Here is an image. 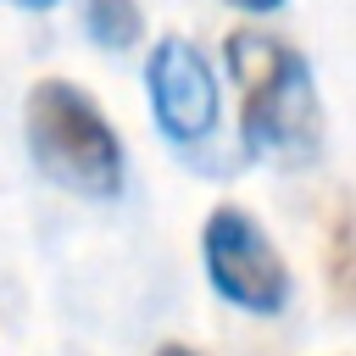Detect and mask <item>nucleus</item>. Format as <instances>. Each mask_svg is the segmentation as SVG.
<instances>
[{
  "mask_svg": "<svg viewBox=\"0 0 356 356\" xmlns=\"http://www.w3.org/2000/svg\"><path fill=\"white\" fill-rule=\"evenodd\" d=\"M228 72L239 83V128L250 156L306 161L323 145V106L300 50L273 33L234 28L228 33Z\"/></svg>",
  "mask_w": 356,
  "mask_h": 356,
  "instance_id": "1",
  "label": "nucleus"
},
{
  "mask_svg": "<svg viewBox=\"0 0 356 356\" xmlns=\"http://www.w3.org/2000/svg\"><path fill=\"white\" fill-rule=\"evenodd\" d=\"M22 134H28V156L33 167L89 200H111L122 195V145L106 122V111L67 78H39L22 100Z\"/></svg>",
  "mask_w": 356,
  "mask_h": 356,
  "instance_id": "2",
  "label": "nucleus"
},
{
  "mask_svg": "<svg viewBox=\"0 0 356 356\" xmlns=\"http://www.w3.org/2000/svg\"><path fill=\"white\" fill-rule=\"evenodd\" d=\"M200 250H206V278L228 306L250 317H278L289 306V267L245 206H217L206 217Z\"/></svg>",
  "mask_w": 356,
  "mask_h": 356,
  "instance_id": "3",
  "label": "nucleus"
},
{
  "mask_svg": "<svg viewBox=\"0 0 356 356\" xmlns=\"http://www.w3.org/2000/svg\"><path fill=\"white\" fill-rule=\"evenodd\" d=\"M145 95H150V111H156V122H161L167 139L195 145V139L217 134L222 95H217V78H211L206 56L189 39L172 33V39H161L145 56Z\"/></svg>",
  "mask_w": 356,
  "mask_h": 356,
  "instance_id": "4",
  "label": "nucleus"
},
{
  "mask_svg": "<svg viewBox=\"0 0 356 356\" xmlns=\"http://www.w3.org/2000/svg\"><path fill=\"white\" fill-rule=\"evenodd\" d=\"M83 28L100 50H134L145 33L139 0H83Z\"/></svg>",
  "mask_w": 356,
  "mask_h": 356,
  "instance_id": "5",
  "label": "nucleus"
},
{
  "mask_svg": "<svg viewBox=\"0 0 356 356\" xmlns=\"http://www.w3.org/2000/svg\"><path fill=\"white\" fill-rule=\"evenodd\" d=\"M345 234H350L345 217H334V295L339 300L350 295V250H345Z\"/></svg>",
  "mask_w": 356,
  "mask_h": 356,
  "instance_id": "6",
  "label": "nucleus"
},
{
  "mask_svg": "<svg viewBox=\"0 0 356 356\" xmlns=\"http://www.w3.org/2000/svg\"><path fill=\"white\" fill-rule=\"evenodd\" d=\"M228 6H239V11H278L284 0H228Z\"/></svg>",
  "mask_w": 356,
  "mask_h": 356,
  "instance_id": "7",
  "label": "nucleus"
},
{
  "mask_svg": "<svg viewBox=\"0 0 356 356\" xmlns=\"http://www.w3.org/2000/svg\"><path fill=\"white\" fill-rule=\"evenodd\" d=\"M11 6H22V11H50L56 0H11Z\"/></svg>",
  "mask_w": 356,
  "mask_h": 356,
  "instance_id": "8",
  "label": "nucleus"
},
{
  "mask_svg": "<svg viewBox=\"0 0 356 356\" xmlns=\"http://www.w3.org/2000/svg\"><path fill=\"white\" fill-rule=\"evenodd\" d=\"M156 356H195V350H189V345H161Z\"/></svg>",
  "mask_w": 356,
  "mask_h": 356,
  "instance_id": "9",
  "label": "nucleus"
}]
</instances>
